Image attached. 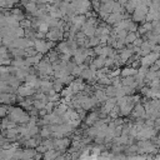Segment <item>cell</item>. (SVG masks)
Listing matches in <instances>:
<instances>
[{"label":"cell","instance_id":"1","mask_svg":"<svg viewBox=\"0 0 160 160\" xmlns=\"http://www.w3.org/2000/svg\"><path fill=\"white\" fill-rule=\"evenodd\" d=\"M24 112L21 111V110H19V109H15V110H12L11 111V118L15 120V121H22L21 119H24Z\"/></svg>","mask_w":160,"mask_h":160},{"label":"cell","instance_id":"2","mask_svg":"<svg viewBox=\"0 0 160 160\" xmlns=\"http://www.w3.org/2000/svg\"><path fill=\"white\" fill-rule=\"evenodd\" d=\"M11 15H12L16 20H20V19L22 18V14H21L20 9H14V10H12V12H11Z\"/></svg>","mask_w":160,"mask_h":160},{"label":"cell","instance_id":"3","mask_svg":"<svg viewBox=\"0 0 160 160\" xmlns=\"http://www.w3.org/2000/svg\"><path fill=\"white\" fill-rule=\"evenodd\" d=\"M8 8V1L6 0H0V9H6Z\"/></svg>","mask_w":160,"mask_h":160},{"label":"cell","instance_id":"4","mask_svg":"<svg viewBox=\"0 0 160 160\" xmlns=\"http://www.w3.org/2000/svg\"><path fill=\"white\" fill-rule=\"evenodd\" d=\"M26 9H28L29 11H34V10H35V5H34V4H26Z\"/></svg>","mask_w":160,"mask_h":160},{"label":"cell","instance_id":"5","mask_svg":"<svg viewBox=\"0 0 160 160\" xmlns=\"http://www.w3.org/2000/svg\"><path fill=\"white\" fill-rule=\"evenodd\" d=\"M6 1H8V8H11V6H12L15 2H18L19 0H6Z\"/></svg>","mask_w":160,"mask_h":160},{"label":"cell","instance_id":"6","mask_svg":"<svg viewBox=\"0 0 160 160\" xmlns=\"http://www.w3.org/2000/svg\"><path fill=\"white\" fill-rule=\"evenodd\" d=\"M4 114H6V109L4 106H0V116H2Z\"/></svg>","mask_w":160,"mask_h":160}]
</instances>
